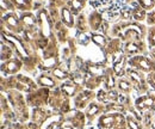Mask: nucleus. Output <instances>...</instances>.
I'll list each match as a JSON object with an SVG mask.
<instances>
[{
	"instance_id": "obj_1",
	"label": "nucleus",
	"mask_w": 155,
	"mask_h": 129,
	"mask_svg": "<svg viewBox=\"0 0 155 129\" xmlns=\"http://www.w3.org/2000/svg\"><path fill=\"white\" fill-rule=\"evenodd\" d=\"M90 129H91V128H90Z\"/></svg>"
}]
</instances>
